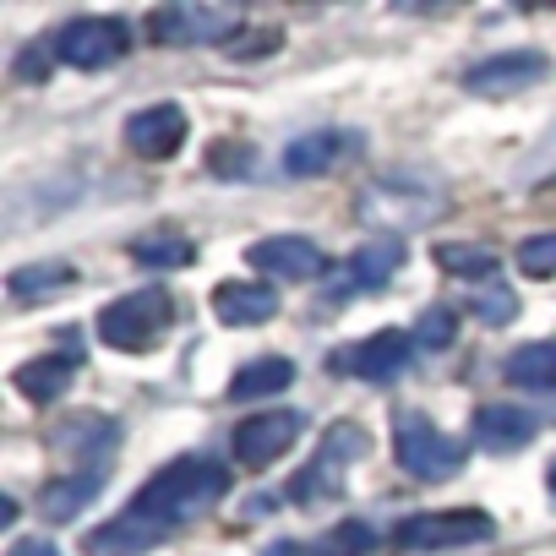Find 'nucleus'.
Returning a JSON list of instances; mask_svg holds the SVG:
<instances>
[{"label": "nucleus", "instance_id": "f257e3e1", "mask_svg": "<svg viewBox=\"0 0 556 556\" xmlns=\"http://www.w3.org/2000/svg\"><path fill=\"white\" fill-rule=\"evenodd\" d=\"M218 496H229V469L218 458H175L131 496V513H142V518H153L175 534L180 523H191Z\"/></svg>", "mask_w": 556, "mask_h": 556}, {"label": "nucleus", "instance_id": "f03ea898", "mask_svg": "<svg viewBox=\"0 0 556 556\" xmlns=\"http://www.w3.org/2000/svg\"><path fill=\"white\" fill-rule=\"evenodd\" d=\"M175 323V295L169 290H131L121 301H110L99 312V339L110 350H131V355H148Z\"/></svg>", "mask_w": 556, "mask_h": 556}, {"label": "nucleus", "instance_id": "7ed1b4c3", "mask_svg": "<svg viewBox=\"0 0 556 556\" xmlns=\"http://www.w3.org/2000/svg\"><path fill=\"white\" fill-rule=\"evenodd\" d=\"M393 453H399L404 475H409V480H426V485L453 480L458 464H464V447H458L447 431H437V420H426V415H415V409H404V415L393 420Z\"/></svg>", "mask_w": 556, "mask_h": 556}, {"label": "nucleus", "instance_id": "20e7f679", "mask_svg": "<svg viewBox=\"0 0 556 556\" xmlns=\"http://www.w3.org/2000/svg\"><path fill=\"white\" fill-rule=\"evenodd\" d=\"M361 224H371V229H393V240L404 235V229H426L437 213H442V197L437 191H426V186H409L404 175L393 180H371L366 191H361Z\"/></svg>", "mask_w": 556, "mask_h": 556}, {"label": "nucleus", "instance_id": "39448f33", "mask_svg": "<svg viewBox=\"0 0 556 556\" xmlns=\"http://www.w3.org/2000/svg\"><path fill=\"white\" fill-rule=\"evenodd\" d=\"M366 447H371V437H366L361 426H350V420L328 426V437H323L317 458H312V464L290 480V496H295V502H323V496H339V485H344L350 464H355V458H366Z\"/></svg>", "mask_w": 556, "mask_h": 556}, {"label": "nucleus", "instance_id": "423d86ee", "mask_svg": "<svg viewBox=\"0 0 556 556\" xmlns=\"http://www.w3.org/2000/svg\"><path fill=\"white\" fill-rule=\"evenodd\" d=\"M496 523L491 513L480 507H458V513H415L393 529V545L399 551H458V545H475V540H491Z\"/></svg>", "mask_w": 556, "mask_h": 556}, {"label": "nucleus", "instance_id": "0eeeda50", "mask_svg": "<svg viewBox=\"0 0 556 556\" xmlns=\"http://www.w3.org/2000/svg\"><path fill=\"white\" fill-rule=\"evenodd\" d=\"M240 34V12L235 7H159L153 17H148V39L153 45H175V50H186V45H229Z\"/></svg>", "mask_w": 556, "mask_h": 556}, {"label": "nucleus", "instance_id": "6e6552de", "mask_svg": "<svg viewBox=\"0 0 556 556\" xmlns=\"http://www.w3.org/2000/svg\"><path fill=\"white\" fill-rule=\"evenodd\" d=\"M126 50H131V34H126V23H115V17H77V23H66L61 39H55V55H61L66 66H77V72H104V66H115Z\"/></svg>", "mask_w": 556, "mask_h": 556}, {"label": "nucleus", "instance_id": "1a4fd4ad", "mask_svg": "<svg viewBox=\"0 0 556 556\" xmlns=\"http://www.w3.org/2000/svg\"><path fill=\"white\" fill-rule=\"evenodd\" d=\"M545 72H551V61L540 50H502V55L475 61L469 77H464V88L480 93V99H513V93L545 83Z\"/></svg>", "mask_w": 556, "mask_h": 556}, {"label": "nucleus", "instance_id": "9d476101", "mask_svg": "<svg viewBox=\"0 0 556 556\" xmlns=\"http://www.w3.org/2000/svg\"><path fill=\"white\" fill-rule=\"evenodd\" d=\"M301 426H306V415H295V409H262V415L240 420L235 426V464L262 469L273 458H285L301 442Z\"/></svg>", "mask_w": 556, "mask_h": 556}, {"label": "nucleus", "instance_id": "9b49d317", "mask_svg": "<svg viewBox=\"0 0 556 556\" xmlns=\"http://www.w3.org/2000/svg\"><path fill=\"white\" fill-rule=\"evenodd\" d=\"M245 262L262 273V278H290V285H306L328 267V256L317 251V240L306 235H267L256 245H245Z\"/></svg>", "mask_w": 556, "mask_h": 556}, {"label": "nucleus", "instance_id": "f8f14e48", "mask_svg": "<svg viewBox=\"0 0 556 556\" xmlns=\"http://www.w3.org/2000/svg\"><path fill=\"white\" fill-rule=\"evenodd\" d=\"M409 350H415V333L382 328V333L361 339L355 350H339V355H333V371H350V377H361V382H393V377L404 371Z\"/></svg>", "mask_w": 556, "mask_h": 556}, {"label": "nucleus", "instance_id": "ddd939ff", "mask_svg": "<svg viewBox=\"0 0 556 556\" xmlns=\"http://www.w3.org/2000/svg\"><path fill=\"white\" fill-rule=\"evenodd\" d=\"M186 131H191V121H186L180 104H148V110H137L126 121V148L137 159H148V164H164V159L180 153Z\"/></svg>", "mask_w": 556, "mask_h": 556}, {"label": "nucleus", "instance_id": "4468645a", "mask_svg": "<svg viewBox=\"0 0 556 556\" xmlns=\"http://www.w3.org/2000/svg\"><path fill=\"white\" fill-rule=\"evenodd\" d=\"M355 148H361V137H350V131H312V137H295V142L285 148V175L317 180V175L339 169Z\"/></svg>", "mask_w": 556, "mask_h": 556}, {"label": "nucleus", "instance_id": "2eb2a0df", "mask_svg": "<svg viewBox=\"0 0 556 556\" xmlns=\"http://www.w3.org/2000/svg\"><path fill=\"white\" fill-rule=\"evenodd\" d=\"M213 317H218L224 328H262V323L278 317V290L229 278V285L213 290Z\"/></svg>", "mask_w": 556, "mask_h": 556}, {"label": "nucleus", "instance_id": "dca6fc26", "mask_svg": "<svg viewBox=\"0 0 556 556\" xmlns=\"http://www.w3.org/2000/svg\"><path fill=\"white\" fill-rule=\"evenodd\" d=\"M534 415L518 409V404H480L475 409V442L491 447V453H518L534 442Z\"/></svg>", "mask_w": 556, "mask_h": 556}, {"label": "nucleus", "instance_id": "f3484780", "mask_svg": "<svg viewBox=\"0 0 556 556\" xmlns=\"http://www.w3.org/2000/svg\"><path fill=\"white\" fill-rule=\"evenodd\" d=\"M159 540H169V529L126 507L121 518H110V523H99V529L88 534V556H126V551H148V545H159Z\"/></svg>", "mask_w": 556, "mask_h": 556}, {"label": "nucleus", "instance_id": "a211bd4d", "mask_svg": "<svg viewBox=\"0 0 556 556\" xmlns=\"http://www.w3.org/2000/svg\"><path fill=\"white\" fill-rule=\"evenodd\" d=\"M104 480H110V469L99 464V469H77L72 480H50L45 485V496H39V507H45V518L50 523H72L99 491H104Z\"/></svg>", "mask_w": 556, "mask_h": 556}, {"label": "nucleus", "instance_id": "6ab92c4d", "mask_svg": "<svg viewBox=\"0 0 556 556\" xmlns=\"http://www.w3.org/2000/svg\"><path fill=\"white\" fill-rule=\"evenodd\" d=\"M115 437H121V431L110 426V415H72V420H61V426L50 431V447L66 453V458H77V464H88V453H93V447L110 453Z\"/></svg>", "mask_w": 556, "mask_h": 556}, {"label": "nucleus", "instance_id": "aec40b11", "mask_svg": "<svg viewBox=\"0 0 556 556\" xmlns=\"http://www.w3.org/2000/svg\"><path fill=\"white\" fill-rule=\"evenodd\" d=\"M72 285H77V267H72V262H28V267H17V273L7 278V290H12L17 306L50 301V295H61V290H72Z\"/></svg>", "mask_w": 556, "mask_h": 556}, {"label": "nucleus", "instance_id": "412c9836", "mask_svg": "<svg viewBox=\"0 0 556 556\" xmlns=\"http://www.w3.org/2000/svg\"><path fill=\"white\" fill-rule=\"evenodd\" d=\"M290 382H295V361H285V355H267V361H251V366H240V371H235L229 399H235V404L273 399V393H285Z\"/></svg>", "mask_w": 556, "mask_h": 556}, {"label": "nucleus", "instance_id": "4be33fe9", "mask_svg": "<svg viewBox=\"0 0 556 556\" xmlns=\"http://www.w3.org/2000/svg\"><path fill=\"white\" fill-rule=\"evenodd\" d=\"M507 382L513 388H529V393H551L556 388V344L551 339H540V344H518L513 355H507Z\"/></svg>", "mask_w": 556, "mask_h": 556}, {"label": "nucleus", "instance_id": "5701e85b", "mask_svg": "<svg viewBox=\"0 0 556 556\" xmlns=\"http://www.w3.org/2000/svg\"><path fill=\"white\" fill-rule=\"evenodd\" d=\"M399 267H404V245H399V240H377V245H361V251L350 256L344 285H355V290H382Z\"/></svg>", "mask_w": 556, "mask_h": 556}, {"label": "nucleus", "instance_id": "b1692460", "mask_svg": "<svg viewBox=\"0 0 556 556\" xmlns=\"http://www.w3.org/2000/svg\"><path fill=\"white\" fill-rule=\"evenodd\" d=\"M72 371H77V361H72V355L28 361V366L17 371V393H23V399H34V404H55V399L72 388Z\"/></svg>", "mask_w": 556, "mask_h": 556}, {"label": "nucleus", "instance_id": "393cba45", "mask_svg": "<svg viewBox=\"0 0 556 556\" xmlns=\"http://www.w3.org/2000/svg\"><path fill=\"white\" fill-rule=\"evenodd\" d=\"M131 256H137L142 267H191V262H197L191 240H180V235H169V229L137 235V240H131Z\"/></svg>", "mask_w": 556, "mask_h": 556}, {"label": "nucleus", "instance_id": "a878e982", "mask_svg": "<svg viewBox=\"0 0 556 556\" xmlns=\"http://www.w3.org/2000/svg\"><path fill=\"white\" fill-rule=\"evenodd\" d=\"M437 267L442 273H458V278H480V273H496V251L485 245H469V240H447V245H431Z\"/></svg>", "mask_w": 556, "mask_h": 556}, {"label": "nucleus", "instance_id": "bb28decb", "mask_svg": "<svg viewBox=\"0 0 556 556\" xmlns=\"http://www.w3.org/2000/svg\"><path fill=\"white\" fill-rule=\"evenodd\" d=\"M371 551H377V534H371V523H361V518L333 523V529L312 545V556H371Z\"/></svg>", "mask_w": 556, "mask_h": 556}, {"label": "nucleus", "instance_id": "cd10ccee", "mask_svg": "<svg viewBox=\"0 0 556 556\" xmlns=\"http://www.w3.org/2000/svg\"><path fill=\"white\" fill-rule=\"evenodd\" d=\"M469 312H475L485 328H507V323L518 317V290H507V285H496V278H485V285L469 295Z\"/></svg>", "mask_w": 556, "mask_h": 556}, {"label": "nucleus", "instance_id": "c85d7f7f", "mask_svg": "<svg viewBox=\"0 0 556 556\" xmlns=\"http://www.w3.org/2000/svg\"><path fill=\"white\" fill-rule=\"evenodd\" d=\"M518 267H523L529 278H551V273H556V229H551V235H529V240L518 245Z\"/></svg>", "mask_w": 556, "mask_h": 556}, {"label": "nucleus", "instance_id": "c756f323", "mask_svg": "<svg viewBox=\"0 0 556 556\" xmlns=\"http://www.w3.org/2000/svg\"><path fill=\"white\" fill-rule=\"evenodd\" d=\"M415 344H426V350H447V344H453V312H447V306H426L420 323H415Z\"/></svg>", "mask_w": 556, "mask_h": 556}, {"label": "nucleus", "instance_id": "7c9ffc66", "mask_svg": "<svg viewBox=\"0 0 556 556\" xmlns=\"http://www.w3.org/2000/svg\"><path fill=\"white\" fill-rule=\"evenodd\" d=\"M278 45H285V34H278V28H240V34L229 39V55L251 61V55H273Z\"/></svg>", "mask_w": 556, "mask_h": 556}, {"label": "nucleus", "instance_id": "2f4dec72", "mask_svg": "<svg viewBox=\"0 0 556 556\" xmlns=\"http://www.w3.org/2000/svg\"><path fill=\"white\" fill-rule=\"evenodd\" d=\"M45 72H50V55H45V50H39V45H34V50H23V55H17V77H23V83H39V77H45Z\"/></svg>", "mask_w": 556, "mask_h": 556}, {"label": "nucleus", "instance_id": "473e14b6", "mask_svg": "<svg viewBox=\"0 0 556 556\" xmlns=\"http://www.w3.org/2000/svg\"><path fill=\"white\" fill-rule=\"evenodd\" d=\"M12 556H61V551H55L50 540H17V545H12Z\"/></svg>", "mask_w": 556, "mask_h": 556}, {"label": "nucleus", "instance_id": "72a5a7b5", "mask_svg": "<svg viewBox=\"0 0 556 556\" xmlns=\"http://www.w3.org/2000/svg\"><path fill=\"white\" fill-rule=\"evenodd\" d=\"M295 551H301V545H290V540H278V545H273V556H295Z\"/></svg>", "mask_w": 556, "mask_h": 556}, {"label": "nucleus", "instance_id": "f704fd0d", "mask_svg": "<svg viewBox=\"0 0 556 556\" xmlns=\"http://www.w3.org/2000/svg\"><path fill=\"white\" fill-rule=\"evenodd\" d=\"M545 485H551V496H556V458H551V469H545Z\"/></svg>", "mask_w": 556, "mask_h": 556}]
</instances>
